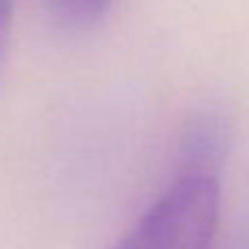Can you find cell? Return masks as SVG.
<instances>
[{"label": "cell", "instance_id": "obj_1", "mask_svg": "<svg viewBox=\"0 0 249 249\" xmlns=\"http://www.w3.org/2000/svg\"><path fill=\"white\" fill-rule=\"evenodd\" d=\"M219 208L216 175L181 173L131 232L109 249H210Z\"/></svg>", "mask_w": 249, "mask_h": 249}, {"label": "cell", "instance_id": "obj_2", "mask_svg": "<svg viewBox=\"0 0 249 249\" xmlns=\"http://www.w3.org/2000/svg\"><path fill=\"white\" fill-rule=\"evenodd\" d=\"M230 131L223 118L214 114H199L188 123L181 140L184 171L181 173H208L214 175V166L228 151Z\"/></svg>", "mask_w": 249, "mask_h": 249}, {"label": "cell", "instance_id": "obj_3", "mask_svg": "<svg viewBox=\"0 0 249 249\" xmlns=\"http://www.w3.org/2000/svg\"><path fill=\"white\" fill-rule=\"evenodd\" d=\"M112 0H48L51 13L70 29L92 26L105 16Z\"/></svg>", "mask_w": 249, "mask_h": 249}, {"label": "cell", "instance_id": "obj_4", "mask_svg": "<svg viewBox=\"0 0 249 249\" xmlns=\"http://www.w3.org/2000/svg\"><path fill=\"white\" fill-rule=\"evenodd\" d=\"M13 9H16V0H0V70H2L4 57H7L9 37H11Z\"/></svg>", "mask_w": 249, "mask_h": 249}]
</instances>
